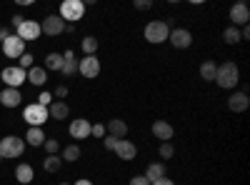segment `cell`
Returning <instances> with one entry per match:
<instances>
[{"label":"cell","mask_w":250,"mask_h":185,"mask_svg":"<svg viewBox=\"0 0 250 185\" xmlns=\"http://www.w3.org/2000/svg\"><path fill=\"white\" fill-rule=\"evenodd\" d=\"M23 150H25V140L18 135H8L0 140V158L3 160H15L23 155Z\"/></svg>","instance_id":"277c9868"},{"label":"cell","mask_w":250,"mask_h":185,"mask_svg":"<svg viewBox=\"0 0 250 185\" xmlns=\"http://www.w3.org/2000/svg\"><path fill=\"white\" fill-rule=\"evenodd\" d=\"M80 158V148L75 145V143H73V145H65V148H62V163H75Z\"/></svg>","instance_id":"4316f807"},{"label":"cell","mask_w":250,"mask_h":185,"mask_svg":"<svg viewBox=\"0 0 250 185\" xmlns=\"http://www.w3.org/2000/svg\"><path fill=\"white\" fill-rule=\"evenodd\" d=\"M215 60H205V63L200 65V78L205 80V83H213L215 80Z\"/></svg>","instance_id":"cb8c5ba5"},{"label":"cell","mask_w":250,"mask_h":185,"mask_svg":"<svg viewBox=\"0 0 250 185\" xmlns=\"http://www.w3.org/2000/svg\"><path fill=\"white\" fill-rule=\"evenodd\" d=\"M145 40H148L150 45H160V43H168V35H170V25L165 23V20H150L148 25L143 30Z\"/></svg>","instance_id":"7a4b0ae2"},{"label":"cell","mask_w":250,"mask_h":185,"mask_svg":"<svg viewBox=\"0 0 250 185\" xmlns=\"http://www.w3.org/2000/svg\"><path fill=\"white\" fill-rule=\"evenodd\" d=\"M150 8H153L150 0H135V10H150Z\"/></svg>","instance_id":"74e56055"},{"label":"cell","mask_w":250,"mask_h":185,"mask_svg":"<svg viewBox=\"0 0 250 185\" xmlns=\"http://www.w3.org/2000/svg\"><path fill=\"white\" fill-rule=\"evenodd\" d=\"M58 15L65 20V25H75L78 20L85 15V3H83V0H62Z\"/></svg>","instance_id":"3957f363"},{"label":"cell","mask_w":250,"mask_h":185,"mask_svg":"<svg viewBox=\"0 0 250 185\" xmlns=\"http://www.w3.org/2000/svg\"><path fill=\"white\" fill-rule=\"evenodd\" d=\"M168 43H170L173 48H178V50H185V48L193 45V33L185 30V28H175V30H170V35H168Z\"/></svg>","instance_id":"30bf717a"},{"label":"cell","mask_w":250,"mask_h":185,"mask_svg":"<svg viewBox=\"0 0 250 185\" xmlns=\"http://www.w3.org/2000/svg\"><path fill=\"white\" fill-rule=\"evenodd\" d=\"M25 73H28V80H25V83H33V85H38V88L45 85V80H48V70H45V68L33 65V68L25 70Z\"/></svg>","instance_id":"ffe728a7"},{"label":"cell","mask_w":250,"mask_h":185,"mask_svg":"<svg viewBox=\"0 0 250 185\" xmlns=\"http://www.w3.org/2000/svg\"><path fill=\"white\" fill-rule=\"evenodd\" d=\"M43 168H45V173H58V170L62 168V160H60L58 155H48V158L43 160Z\"/></svg>","instance_id":"83f0119b"},{"label":"cell","mask_w":250,"mask_h":185,"mask_svg":"<svg viewBox=\"0 0 250 185\" xmlns=\"http://www.w3.org/2000/svg\"><path fill=\"white\" fill-rule=\"evenodd\" d=\"M90 135H93V138H105V125H103V123H95V125H90Z\"/></svg>","instance_id":"836d02e7"},{"label":"cell","mask_w":250,"mask_h":185,"mask_svg":"<svg viewBox=\"0 0 250 185\" xmlns=\"http://www.w3.org/2000/svg\"><path fill=\"white\" fill-rule=\"evenodd\" d=\"M25 45H28V43H23V40H20L18 35H10V38L5 40V43H3V53H5L8 58L18 60L23 53H28V50H25Z\"/></svg>","instance_id":"8fae6325"},{"label":"cell","mask_w":250,"mask_h":185,"mask_svg":"<svg viewBox=\"0 0 250 185\" xmlns=\"http://www.w3.org/2000/svg\"><path fill=\"white\" fill-rule=\"evenodd\" d=\"M15 180L20 185H30L35 180V173H33V168L28 165V163H20V165L15 168Z\"/></svg>","instance_id":"44dd1931"},{"label":"cell","mask_w":250,"mask_h":185,"mask_svg":"<svg viewBox=\"0 0 250 185\" xmlns=\"http://www.w3.org/2000/svg\"><path fill=\"white\" fill-rule=\"evenodd\" d=\"M68 115H70L68 103H62V100H53V103H50V108H48V118H53V120H65Z\"/></svg>","instance_id":"d6986e66"},{"label":"cell","mask_w":250,"mask_h":185,"mask_svg":"<svg viewBox=\"0 0 250 185\" xmlns=\"http://www.w3.org/2000/svg\"><path fill=\"white\" fill-rule=\"evenodd\" d=\"M68 95V85H58L55 88V98H65Z\"/></svg>","instance_id":"f35d334b"},{"label":"cell","mask_w":250,"mask_h":185,"mask_svg":"<svg viewBox=\"0 0 250 185\" xmlns=\"http://www.w3.org/2000/svg\"><path fill=\"white\" fill-rule=\"evenodd\" d=\"M40 33H45L50 38L62 35V33H65V20H62L60 15H48L43 23H40Z\"/></svg>","instance_id":"9c48e42d"},{"label":"cell","mask_w":250,"mask_h":185,"mask_svg":"<svg viewBox=\"0 0 250 185\" xmlns=\"http://www.w3.org/2000/svg\"><path fill=\"white\" fill-rule=\"evenodd\" d=\"M45 140H48V138H45L43 128H28V133H25V143H28V145L38 148V145H43Z\"/></svg>","instance_id":"7402d4cb"},{"label":"cell","mask_w":250,"mask_h":185,"mask_svg":"<svg viewBox=\"0 0 250 185\" xmlns=\"http://www.w3.org/2000/svg\"><path fill=\"white\" fill-rule=\"evenodd\" d=\"M0 160H3V158H0Z\"/></svg>","instance_id":"f6af8a7d"},{"label":"cell","mask_w":250,"mask_h":185,"mask_svg":"<svg viewBox=\"0 0 250 185\" xmlns=\"http://www.w3.org/2000/svg\"><path fill=\"white\" fill-rule=\"evenodd\" d=\"M130 185H150V180L145 178V175H133L130 178Z\"/></svg>","instance_id":"8d00e7d4"},{"label":"cell","mask_w":250,"mask_h":185,"mask_svg":"<svg viewBox=\"0 0 250 185\" xmlns=\"http://www.w3.org/2000/svg\"><path fill=\"white\" fill-rule=\"evenodd\" d=\"M50 103H53V95H50L48 90H43V93H40V98H38V105H43V108H50Z\"/></svg>","instance_id":"e575fe53"},{"label":"cell","mask_w":250,"mask_h":185,"mask_svg":"<svg viewBox=\"0 0 250 185\" xmlns=\"http://www.w3.org/2000/svg\"><path fill=\"white\" fill-rule=\"evenodd\" d=\"M18 60H20V65H18V68H23V70H30V68L35 65V58H33L30 53H23Z\"/></svg>","instance_id":"1f68e13d"},{"label":"cell","mask_w":250,"mask_h":185,"mask_svg":"<svg viewBox=\"0 0 250 185\" xmlns=\"http://www.w3.org/2000/svg\"><path fill=\"white\" fill-rule=\"evenodd\" d=\"M145 178H148L150 183H155V180L165 178V165H163V163H150V165L145 168Z\"/></svg>","instance_id":"603a6c76"},{"label":"cell","mask_w":250,"mask_h":185,"mask_svg":"<svg viewBox=\"0 0 250 185\" xmlns=\"http://www.w3.org/2000/svg\"><path fill=\"white\" fill-rule=\"evenodd\" d=\"M103 145H105V150H115L118 140H115V138H110V135H105V138H103Z\"/></svg>","instance_id":"d590c367"},{"label":"cell","mask_w":250,"mask_h":185,"mask_svg":"<svg viewBox=\"0 0 250 185\" xmlns=\"http://www.w3.org/2000/svg\"><path fill=\"white\" fill-rule=\"evenodd\" d=\"M43 148H45V153H48V155H58L60 143H58V140H45V143H43Z\"/></svg>","instance_id":"d6a6232c"},{"label":"cell","mask_w":250,"mask_h":185,"mask_svg":"<svg viewBox=\"0 0 250 185\" xmlns=\"http://www.w3.org/2000/svg\"><path fill=\"white\" fill-rule=\"evenodd\" d=\"M60 73L65 75V78H73V75L78 73V63H75V58H73V60H62V68H60Z\"/></svg>","instance_id":"f546056e"},{"label":"cell","mask_w":250,"mask_h":185,"mask_svg":"<svg viewBox=\"0 0 250 185\" xmlns=\"http://www.w3.org/2000/svg\"><path fill=\"white\" fill-rule=\"evenodd\" d=\"M115 155H118L120 160H135V155H138L135 143H133V140H118V145H115Z\"/></svg>","instance_id":"ac0fdd59"},{"label":"cell","mask_w":250,"mask_h":185,"mask_svg":"<svg viewBox=\"0 0 250 185\" xmlns=\"http://www.w3.org/2000/svg\"><path fill=\"white\" fill-rule=\"evenodd\" d=\"M150 185H175V180H170L168 175H165V178H160V180H155V183H150Z\"/></svg>","instance_id":"ab89813d"},{"label":"cell","mask_w":250,"mask_h":185,"mask_svg":"<svg viewBox=\"0 0 250 185\" xmlns=\"http://www.w3.org/2000/svg\"><path fill=\"white\" fill-rule=\"evenodd\" d=\"M230 20H233V25H248V20H250V8L245 3H235L230 8Z\"/></svg>","instance_id":"e0dca14e"},{"label":"cell","mask_w":250,"mask_h":185,"mask_svg":"<svg viewBox=\"0 0 250 185\" xmlns=\"http://www.w3.org/2000/svg\"><path fill=\"white\" fill-rule=\"evenodd\" d=\"M68 133H70L73 140H85V138H90V120H85V118H75V120L70 123Z\"/></svg>","instance_id":"7c38bea8"},{"label":"cell","mask_w":250,"mask_h":185,"mask_svg":"<svg viewBox=\"0 0 250 185\" xmlns=\"http://www.w3.org/2000/svg\"><path fill=\"white\" fill-rule=\"evenodd\" d=\"M223 40L228 45H235V43H240V28H235V25H228L225 30H223Z\"/></svg>","instance_id":"484cf974"},{"label":"cell","mask_w":250,"mask_h":185,"mask_svg":"<svg viewBox=\"0 0 250 185\" xmlns=\"http://www.w3.org/2000/svg\"><path fill=\"white\" fill-rule=\"evenodd\" d=\"M60 185H68V183H60Z\"/></svg>","instance_id":"ee69618b"},{"label":"cell","mask_w":250,"mask_h":185,"mask_svg":"<svg viewBox=\"0 0 250 185\" xmlns=\"http://www.w3.org/2000/svg\"><path fill=\"white\" fill-rule=\"evenodd\" d=\"M60 68H62V53H48V58H45V70L60 73Z\"/></svg>","instance_id":"d4e9b609"},{"label":"cell","mask_w":250,"mask_h":185,"mask_svg":"<svg viewBox=\"0 0 250 185\" xmlns=\"http://www.w3.org/2000/svg\"><path fill=\"white\" fill-rule=\"evenodd\" d=\"M13 33H10V28H0V43H5V40L10 38Z\"/></svg>","instance_id":"60d3db41"},{"label":"cell","mask_w":250,"mask_h":185,"mask_svg":"<svg viewBox=\"0 0 250 185\" xmlns=\"http://www.w3.org/2000/svg\"><path fill=\"white\" fill-rule=\"evenodd\" d=\"M250 108V98L245 90H235L230 98H228V110H233V113H245Z\"/></svg>","instance_id":"4fadbf2b"},{"label":"cell","mask_w":250,"mask_h":185,"mask_svg":"<svg viewBox=\"0 0 250 185\" xmlns=\"http://www.w3.org/2000/svg\"><path fill=\"white\" fill-rule=\"evenodd\" d=\"M23 20H25V18H23V15H15V18H13V25H15V28H18V25H20V23H23Z\"/></svg>","instance_id":"7bdbcfd3"},{"label":"cell","mask_w":250,"mask_h":185,"mask_svg":"<svg viewBox=\"0 0 250 185\" xmlns=\"http://www.w3.org/2000/svg\"><path fill=\"white\" fill-rule=\"evenodd\" d=\"M213 83H218V88L223 90H233L238 83H240V70L238 65L233 63V60H225V63H220L215 68V80Z\"/></svg>","instance_id":"6da1fadb"},{"label":"cell","mask_w":250,"mask_h":185,"mask_svg":"<svg viewBox=\"0 0 250 185\" xmlns=\"http://www.w3.org/2000/svg\"><path fill=\"white\" fill-rule=\"evenodd\" d=\"M105 135L115 138V140H123L125 135H128V123L120 120V118H113L105 123Z\"/></svg>","instance_id":"5bb4252c"},{"label":"cell","mask_w":250,"mask_h":185,"mask_svg":"<svg viewBox=\"0 0 250 185\" xmlns=\"http://www.w3.org/2000/svg\"><path fill=\"white\" fill-rule=\"evenodd\" d=\"M15 35L23 40V43H30V40H38L40 38V23H35V20H23L18 28H15Z\"/></svg>","instance_id":"ba28073f"},{"label":"cell","mask_w":250,"mask_h":185,"mask_svg":"<svg viewBox=\"0 0 250 185\" xmlns=\"http://www.w3.org/2000/svg\"><path fill=\"white\" fill-rule=\"evenodd\" d=\"M73 185H93V180H88V178H80V180H75Z\"/></svg>","instance_id":"b9f144b4"},{"label":"cell","mask_w":250,"mask_h":185,"mask_svg":"<svg viewBox=\"0 0 250 185\" xmlns=\"http://www.w3.org/2000/svg\"><path fill=\"white\" fill-rule=\"evenodd\" d=\"M78 73L88 80H95L100 75V60L98 55H85L83 60H78Z\"/></svg>","instance_id":"52a82bcc"},{"label":"cell","mask_w":250,"mask_h":185,"mask_svg":"<svg viewBox=\"0 0 250 185\" xmlns=\"http://www.w3.org/2000/svg\"><path fill=\"white\" fill-rule=\"evenodd\" d=\"M153 135H155L158 140H163V143H170L173 135H175V128L170 125L168 120H155V123H153Z\"/></svg>","instance_id":"9a60e30c"},{"label":"cell","mask_w":250,"mask_h":185,"mask_svg":"<svg viewBox=\"0 0 250 185\" xmlns=\"http://www.w3.org/2000/svg\"><path fill=\"white\" fill-rule=\"evenodd\" d=\"M23 118H25V123H28L30 128H43V123L50 120V118H48V108L38 105V103H33V105H28V108L23 110Z\"/></svg>","instance_id":"8992f818"},{"label":"cell","mask_w":250,"mask_h":185,"mask_svg":"<svg viewBox=\"0 0 250 185\" xmlns=\"http://www.w3.org/2000/svg\"><path fill=\"white\" fill-rule=\"evenodd\" d=\"M20 100H23V95H20L18 88H3V90H0V105H5V108H18Z\"/></svg>","instance_id":"2e32d148"},{"label":"cell","mask_w":250,"mask_h":185,"mask_svg":"<svg viewBox=\"0 0 250 185\" xmlns=\"http://www.w3.org/2000/svg\"><path fill=\"white\" fill-rule=\"evenodd\" d=\"M80 48H83V53H85V55H95L98 53V40L93 35H88V38H83Z\"/></svg>","instance_id":"f1b7e54d"},{"label":"cell","mask_w":250,"mask_h":185,"mask_svg":"<svg viewBox=\"0 0 250 185\" xmlns=\"http://www.w3.org/2000/svg\"><path fill=\"white\" fill-rule=\"evenodd\" d=\"M0 80L5 83V88H18L28 80V73L23 68H18V65H10V68H3V73H0Z\"/></svg>","instance_id":"5b68a950"},{"label":"cell","mask_w":250,"mask_h":185,"mask_svg":"<svg viewBox=\"0 0 250 185\" xmlns=\"http://www.w3.org/2000/svg\"><path fill=\"white\" fill-rule=\"evenodd\" d=\"M158 153H160V158H163V160H170V158L175 155V148H173V143H160Z\"/></svg>","instance_id":"4dcf8cb0"}]
</instances>
